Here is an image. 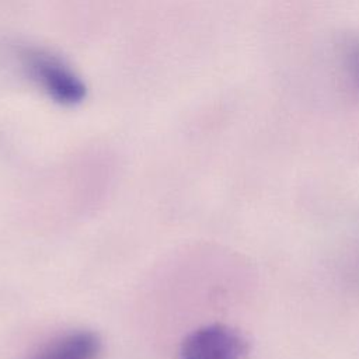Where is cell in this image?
<instances>
[{
  "label": "cell",
  "instance_id": "cell-1",
  "mask_svg": "<svg viewBox=\"0 0 359 359\" xmlns=\"http://www.w3.org/2000/svg\"><path fill=\"white\" fill-rule=\"evenodd\" d=\"M27 76L53 102L74 107L84 101L87 87L83 80L57 56L38 48H27L20 53Z\"/></svg>",
  "mask_w": 359,
  "mask_h": 359
},
{
  "label": "cell",
  "instance_id": "cell-2",
  "mask_svg": "<svg viewBox=\"0 0 359 359\" xmlns=\"http://www.w3.org/2000/svg\"><path fill=\"white\" fill-rule=\"evenodd\" d=\"M245 337L223 324L202 327L189 334L180 349V359H245Z\"/></svg>",
  "mask_w": 359,
  "mask_h": 359
},
{
  "label": "cell",
  "instance_id": "cell-3",
  "mask_svg": "<svg viewBox=\"0 0 359 359\" xmlns=\"http://www.w3.org/2000/svg\"><path fill=\"white\" fill-rule=\"evenodd\" d=\"M98 352L100 341L95 334L76 331L55 339L32 359H95Z\"/></svg>",
  "mask_w": 359,
  "mask_h": 359
},
{
  "label": "cell",
  "instance_id": "cell-4",
  "mask_svg": "<svg viewBox=\"0 0 359 359\" xmlns=\"http://www.w3.org/2000/svg\"><path fill=\"white\" fill-rule=\"evenodd\" d=\"M353 70H355V76L359 80V55L355 57V63H353Z\"/></svg>",
  "mask_w": 359,
  "mask_h": 359
}]
</instances>
